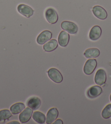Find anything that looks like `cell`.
<instances>
[{"label": "cell", "mask_w": 111, "mask_h": 124, "mask_svg": "<svg viewBox=\"0 0 111 124\" xmlns=\"http://www.w3.org/2000/svg\"><path fill=\"white\" fill-rule=\"evenodd\" d=\"M48 74L51 80L56 83L62 82L63 78L62 74L59 70L55 68H51L48 71Z\"/></svg>", "instance_id": "cell-1"}, {"label": "cell", "mask_w": 111, "mask_h": 124, "mask_svg": "<svg viewBox=\"0 0 111 124\" xmlns=\"http://www.w3.org/2000/svg\"><path fill=\"white\" fill-rule=\"evenodd\" d=\"M12 113L8 109L0 110V121H5L12 116Z\"/></svg>", "instance_id": "cell-19"}, {"label": "cell", "mask_w": 111, "mask_h": 124, "mask_svg": "<svg viewBox=\"0 0 111 124\" xmlns=\"http://www.w3.org/2000/svg\"><path fill=\"white\" fill-rule=\"evenodd\" d=\"M33 114V109L29 107L26 108L23 112L19 115V120L22 123H26L31 119Z\"/></svg>", "instance_id": "cell-9"}, {"label": "cell", "mask_w": 111, "mask_h": 124, "mask_svg": "<svg viewBox=\"0 0 111 124\" xmlns=\"http://www.w3.org/2000/svg\"><path fill=\"white\" fill-rule=\"evenodd\" d=\"M62 29L70 34H76L78 32V27L71 21H64L61 23Z\"/></svg>", "instance_id": "cell-3"}, {"label": "cell", "mask_w": 111, "mask_h": 124, "mask_svg": "<svg viewBox=\"0 0 111 124\" xmlns=\"http://www.w3.org/2000/svg\"><path fill=\"white\" fill-rule=\"evenodd\" d=\"M58 114V110L56 108H51L47 113L46 123L48 124H52L57 118Z\"/></svg>", "instance_id": "cell-10"}, {"label": "cell", "mask_w": 111, "mask_h": 124, "mask_svg": "<svg viewBox=\"0 0 111 124\" xmlns=\"http://www.w3.org/2000/svg\"><path fill=\"white\" fill-rule=\"evenodd\" d=\"M100 54V52L97 48H89L85 51L84 56L87 59H94L97 57Z\"/></svg>", "instance_id": "cell-15"}, {"label": "cell", "mask_w": 111, "mask_h": 124, "mask_svg": "<svg viewBox=\"0 0 111 124\" xmlns=\"http://www.w3.org/2000/svg\"><path fill=\"white\" fill-rule=\"evenodd\" d=\"M52 37V33L49 30H45L39 34L37 38V42L40 45H42L50 40Z\"/></svg>", "instance_id": "cell-6"}, {"label": "cell", "mask_w": 111, "mask_h": 124, "mask_svg": "<svg viewBox=\"0 0 111 124\" xmlns=\"http://www.w3.org/2000/svg\"><path fill=\"white\" fill-rule=\"evenodd\" d=\"M53 124H63V122L61 119H57V120L55 121V122H53Z\"/></svg>", "instance_id": "cell-21"}, {"label": "cell", "mask_w": 111, "mask_h": 124, "mask_svg": "<svg viewBox=\"0 0 111 124\" xmlns=\"http://www.w3.org/2000/svg\"><path fill=\"white\" fill-rule=\"evenodd\" d=\"M97 66V61L95 59H89L86 61L83 67V72L87 75H90L94 71Z\"/></svg>", "instance_id": "cell-4"}, {"label": "cell", "mask_w": 111, "mask_h": 124, "mask_svg": "<svg viewBox=\"0 0 111 124\" xmlns=\"http://www.w3.org/2000/svg\"><path fill=\"white\" fill-rule=\"evenodd\" d=\"M58 47V42L56 39H51L45 44L43 46L44 50L46 52H51Z\"/></svg>", "instance_id": "cell-16"}, {"label": "cell", "mask_w": 111, "mask_h": 124, "mask_svg": "<svg viewBox=\"0 0 111 124\" xmlns=\"http://www.w3.org/2000/svg\"><path fill=\"white\" fill-rule=\"evenodd\" d=\"M70 39V36L69 33L65 31H61L58 36V43L61 46L65 47L69 43Z\"/></svg>", "instance_id": "cell-13"}, {"label": "cell", "mask_w": 111, "mask_h": 124, "mask_svg": "<svg viewBox=\"0 0 111 124\" xmlns=\"http://www.w3.org/2000/svg\"><path fill=\"white\" fill-rule=\"evenodd\" d=\"M102 116L104 119H108L111 117V104L107 105L102 111Z\"/></svg>", "instance_id": "cell-20"}, {"label": "cell", "mask_w": 111, "mask_h": 124, "mask_svg": "<svg viewBox=\"0 0 111 124\" xmlns=\"http://www.w3.org/2000/svg\"><path fill=\"white\" fill-rule=\"evenodd\" d=\"M45 16L47 21L51 24H55L58 20V14L52 8H49L46 10Z\"/></svg>", "instance_id": "cell-2"}, {"label": "cell", "mask_w": 111, "mask_h": 124, "mask_svg": "<svg viewBox=\"0 0 111 124\" xmlns=\"http://www.w3.org/2000/svg\"><path fill=\"white\" fill-rule=\"evenodd\" d=\"M107 79L106 72L103 69H99L96 73L94 80L98 85H103L105 84Z\"/></svg>", "instance_id": "cell-7"}, {"label": "cell", "mask_w": 111, "mask_h": 124, "mask_svg": "<svg viewBox=\"0 0 111 124\" xmlns=\"http://www.w3.org/2000/svg\"><path fill=\"white\" fill-rule=\"evenodd\" d=\"M110 101L111 102V95H110Z\"/></svg>", "instance_id": "cell-23"}, {"label": "cell", "mask_w": 111, "mask_h": 124, "mask_svg": "<svg viewBox=\"0 0 111 124\" xmlns=\"http://www.w3.org/2000/svg\"><path fill=\"white\" fill-rule=\"evenodd\" d=\"M17 9L19 13L28 18L32 16L34 13V10L32 8L28 6L24 5V4L19 5L18 6Z\"/></svg>", "instance_id": "cell-5"}, {"label": "cell", "mask_w": 111, "mask_h": 124, "mask_svg": "<svg viewBox=\"0 0 111 124\" xmlns=\"http://www.w3.org/2000/svg\"><path fill=\"white\" fill-rule=\"evenodd\" d=\"M25 108V104L23 103H16L12 105L10 108V110L13 114H18L19 113L22 112V110Z\"/></svg>", "instance_id": "cell-17"}, {"label": "cell", "mask_w": 111, "mask_h": 124, "mask_svg": "<svg viewBox=\"0 0 111 124\" xmlns=\"http://www.w3.org/2000/svg\"><path fill=\"white\" fill-rule=\"evenodd\" d=\"M102 33L101 28L98 25L93 26L89 32V37L91 40H97L100 37Z\"/></svg>", "instance_id": "cell-11"}, {"label": "cell", "mask_w": 111, "mask_h": 124, "mask_svg": "<svg viewBox=\"0 0 111 124\" xmlns=\"http://www.w3.org/2000/svg\"><path fill=\"white\" fill-rule=\"evenodd\" d=\"M32 118L38 124H44L46 121L45 115L40 112H34L32 114Z\"/></svg>", "instance_id": "cell-18"}, {"label": "cell", "mask_w": 111, "mask_h": 124, "mask_svg": "<svg viewBox=\"0 0 111 124\" xmlns=\"http://www.w3.org/2000/svg\"><path fill=\"white\" fill-rule=\"evenodd\" d=\"M8 124H20V123H19V122L16 121H13L10 122V123H9Z\"/></svg>", "instance_id": "cell-22"}, {"label": "cell", "mask_w": 111, "mask_h": 124, "mask_svg": "<svg viewBox=\"0 0 111 124\" xmlns=\"http://www.w3.org/2000/svg\"><path fill=\"white\" fill-rule=\"evenodd\" d=\"M102 93V89L100 86L95 85L90 87L87 91V96L89 98H94L97 97Z\"/></svg>", "instance_id": "cell-12"}, {"label": "cell", "mask_w": 111, "mask_h": 124, "mask_svg": "<svg viewBox=\"0 0 111 124\" xmlns=\"http://www.w3.org/2000/svg\"><path fill=\"white\" fill-rule=\"evenodd\" d=\"M41 104V101L37 97H31L27 102V106L33 110H37Z\"/></svg>", "instance_id": "cell-14"}, {"label": "cell", "mask_w": 111, "mask_h": 124, "mask_svg": "<svg viewBox=\"0 0 111 124\" xmlns=\"http://www.w3.org/2000/svg\"><path fill=\"white\" fill-rule=\"evenodd\" d=\"M93 13L97 18L104 20L107 18V13L103 7L99 6H95L92 9Z\"/></svg>", "instance_id": "cell-8"}]
</instances>
